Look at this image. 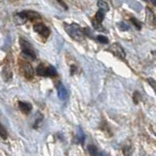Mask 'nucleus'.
<instances>
[{
    "mask_svg": "<svg viewBox=\"0 0 156 156\" xmlns=\"http://www.w3.org/2000/svg\"><path fill=\"white\" fill-rule=\"evenodd\" d=\"M67 33L71 36L72 38H74L76 40H81L84 37V32L82 30V28L77 26L75 23H71L69 26H65Z\"/></svg>",
    "mask_w": 156,
    "mask_h": 156,
    "instance_id": "1",
    "label": "nucleus"
},
{
    "mask_svg": "<svg viewBox=\"0 0 156 156\" xmlns=\"http://www.w3.org/2000/svg\"><path fill=\"white\" fill-rule=\"evenodd\" d=\"M20 44H22V50L24 55H27V57H30V59H35L36 54L34 50L30 46V44L27 42L26 40H20Z\"/></svg>",
    "mask_w": 156,
    "mask_h": 156,
    "instance_id": "2",
    "label": "nucleus"
},
{
    "mask_svg": "<svg viewBox=\"0 0 156 156\" xmlns=\"http://www.w3.org/2000/svg\"><path fill=\"white\" fill-rule=\"evenodd\" d=\"M57 91H58V96L60 98V100L67 101L68 98V91L64 84L59 83V85L57 86Z\"/></svg>",
    "mask_w": 156,
    "mask_h": 156,
    "instance_id": "3",
    "label": "nucleus"
},
{
    "mask_svg": "<svg viewBox=\"0 0 156 156\" xmlns=\"http://www.w3.org/2000/svg\"><path fill=\"white\" fill-rule=\"evenodd\" d=\"M33 28H34V30L36 32H38V33L42 35L43 37H48L49 34H50V30H49V28L47 27H45L44 24H42V23L34 24Z\"/></svg>",
    "mask_w": 156,
    "mask_h": 156,
    "instance_id": "4",
    "label": "nucleus"
},
{
    "mask_svg": "<svg viewBox=\"0 0 156 156\" xmlns=\"http://www.w3.org/2000/svg\"><path fill=\"white\" fill-rule=\"evenodd\" d=\"M109 50L111 51L114 55H116L117 57H119V58H121V59L125 58V52H124V50H123L122 47L118 43H114L112 46L110 47Z\"/></svg>",
    "mask_w": 156,
    "mask_h": 156,
    "instance_id": "5",
    "label": "nucleus"
},
{
    "mask_svg": "<svg viewBox=\"0 0 156 156\" xmlns=\"http://www.w3.org/2000/svg\"><path fill=\"white\" fill-rule=\"evenodd\" d=\"M23 72L27 79H31V78L33 77V69H32L31 65L28 63L23 64Z\"/></svg>",
    "mask_w": 156,
    "mask_h": 156,
    "instance_id": "6",
    "label": "nucleus"
},
{
    "mask_svg": "<svg viewBox=\"0 0 156 156\" xmlns=\"http://www.w3.org/2000/svg\"><path fill=\"white\" fill-rule=\"evenodd\" d=\"M19 108L20 109L22 110L23 113L26 114H28L30 112V110L32 108V106L30 104H28V102H26V101H19Z\"/></svg>",
    "mask_w": 156,
    "mask_h": 156,
    "instance_id": "7",
    "label": "nucleus"
},
{
    "mask_svg": "<svg viewBox=\"0 0 156 156\" xmlns=\"http://www.w3.org/2000/svg\"><path fill=\"white\" fill-rule=\"evenodd\" d=\"M87 149H88V152L90 154V156H101L100 151H98V149L97 148L96 145H89L88 147H87Z\"/></svg>",
    "mask_w": 156,
    "mask_h": 156,
    "instance_id": "8",
    "label": "nucleus"
},
{
    "mask_svg": "<svg viewBox=\"0 0 156 156\" xmlns=\"http://www.w3.org/2000/svg\"><path fill=\"white\" fill-rule=\"evenodd\" d=\"M26 15H27V20H35L40 19V16H39L37 13H35V12L26 11Z\"/></svg>",
    "mask_w": 156,
    "mask_h": 156,
    "instance_id": "9",
    "label": "nucleus"
},
{
    "mask_svg": "<svg viewBox=\"0 0 156 156\" xmlns=\"http://www.w3.org/2000/svg\"><path fill=\"white\" fill-rule=\"evenodd\" d=\"M77 139L81 145H83L85 142V133L83 132L81 127H78V131H77Z\"/></svg>",
    "mask_w": 156,
    "mask_h": 156,
    "instance_id": "10",
    "label": "nucleus"
},
{
    "mask_svg": "<svg viewBox=\"0 0 156 156\" xmlns=\"http://www.w3.org/2000/svg\"><path fill=\"white\" fill-rule=\"evenodd\" d=\"M46 71H47V67H45L44 64H39L37 67V69H36L37 74L40 76H44V77H46Z\"/></svg>",
    "mask_w": 156,
    "mask_h": 156,
    "instance_id": "11",
    "label": "nucleus"
},
{
    "mask_svg": "<svg viewBox=\"0 0 156 156\" xmlns=\"http://www.w3.org/2000/svg\"><path fill=\"white\" fill-rule=\"evenodd\" d=\"M55 76H57L56 68L53 67H48L46 71V77H55Z\"/></svg>",
    "mask_w": 156,
    "mask_h": 156,
    "instance_id": "12",
    "label": "nucleus"
},
{
    "mask_svg": "<svg viewBox=\"0 0 156 156\" xmlns=\"http://www.w3.org/2000/svg\"><path fill=\"white\" fill-rule=\"evenodd\" d=\"M98 6L100 7L101 10H104L105 12L109 10V7L108 5V3H106L105 1H104V0H98Z\"/></svg>",
    "mask_w": 156,
    "mask_h": 156,
    "instance_id": "13",
    "label": "nucleus"
},
{
    "mask_svg": "<svg viewBox=\"0 0 156 156\" xmlns=\"http://www.w3.org/2000/svg\"><path fill=\"white\" fill-rule=\"evenodd\" d=\"M105 11L101 10V9L100 11H98V13L96 14V17H95V19L98 20V22L101 23L102 20H104V19H105Z\"/></svg>",
    "mask_w": 156,
    "mask_h": 156,
    "instance_id": "14",
    "label": "nucleus"
},
{
    "mask_svg": "<svg viewBox=\"0 0 156 156\" xmlns=\"http://www.w3.org/2000/svg\"><path fill=\"white\" fill-rule=\"evenodd\" d=\"M92 23H93V27H95L97 30H102V31L105 30H104V27H101V23H100V22H98V20H97L96 19L93 20V22H92Z\"/></svg>",
    "mask_w": 156,
    "mask_h": 156,
    "instance_id": "15",
    "label": "nucleus"
},
{
    "mask_svg": "<svg viewBox=\"0 0 156 156\" xmlns=\"http://www.w3.org/2000/svg\"><path fill=\"white\" fill-rule=\"evenodd\" d=\"M118 27L120 28L121 30H129V26L128 24H127L126 23H124V22H120L118 23Z\"/></svg>",
    "mask_w": 156,
    "mask_h": 156,
    "instance_id": "16",
    "label": "nucleus"
},
{
    "mask_svg": "<svg viewBox=\"0 0 156 156\" xmlns=\"http://www.w3.org/2000/svg\"><path fill=\"white\" fill-rule=\"evenodd\" d=\"M97 39L98 42H101L102 44H108V39L105 37V36H102V35H98L97 36Z\"/></svg>",
    "mask_w": 156,
    "mask_h": 156,
    "instance_id": "17",
    "label": "nucleus"
},
{
    "mask_svg": "<svg viewBox=\"0 0 156 156\" xmlns=\"http://www.w3.org/2000/svg\"><path fill=\"white\" fill-rule=\"evenodd\" d=\"M0 131H1V138L3 139H6L7 137H8V133H7V131L5 130V128H4L3 125L0 126Z\"/></svg>",
    "mask_w": 156,
    "mask_h": 156,
    "instance_id": "18",
    "label": "nucleus"
},
{
    "mask_svg": "<svg viewBox=\"0 0 156 156\" xmlns=\"http://www.w3.org/2000/svg\"><path fill=\"white\" fill-rule=\"evenodd\" d=\"M123 153H124L126 156H130L131 153H132V148L130 146H125L123 147Z\"/></svg>",
    "mask_w": 156,
    "mask_h": 156,
    "instance_id": "19",
    "label": "nucleus"
},
{
    "mask_svg": "<svg viewBox=\"0 0 156 156\" xmlns=\"http://www.w3.org/2000/svg\"><path fill=\"white\" fill-rule=\"evenodd\" d=\"M131 22H132V23L135 24V26H136V27L138 28V30H141V27H142V23H139L138 20H136V19H134V18H133V19H131Z\"/></svg>",
    "mask_w": 156,
    "mask_h": 156,
    "instance_id": "20",
    "label": "nucleus"
},
{
    "mask_svg": "<svg viewBox=\"0 0 156 156\" xmlns=\"http://www.w3.org/2000/svg\"><path fill=\"white\" fill-rule=\"evenodd\" d=\"M101 156H108V154L105 153V152H101Z\"/></svg>",
    "mask_w": 156,
    "mask_h": 156,
    "instance_id": "21",
    "label": "nucleus"
},
{
    "mask_svg": "<svg viewBox=\"0 0 156 156\" xmlns=\"http://www.w3.org/2000/svg\"><path fill=\"white\" fill-rule=\"evenodd\" d=\"M150 1H151V3L153 4V5H155V6H156V0H150Z\"/></svg>",
    "mask_w": 156,
    "mask_h": 156,
    "instance_id": "22",
    "label": "nucleus"
},
{
    "mask_svg": "<svg viewBox=\"0 0 156 156\" xmlns=\"http://www.w3.org/2000/svg\"><path fill=\"white\" fill-rule=\"evenodd\" d=\"M154 22H155V23H156V17L154 18Z\"/></svg>",
    "mask_w": 156,
    "mask_h": 156,
    "instance_id": "23",
    "label": "nucleus"
},
{
    "mask_svg": "<svg viewBox=\"0 0 156 156\" xmlns=\"http://www.w3.org/2000/svg\"><path fill=\"white\" fill-rule=\"evenodd\" d=\"M145 1H146V0H145Z\"/></svg>",
    "mask_w": 156,
    "mask_h": 156,
    "instance_id": "24",
    "label": "nucleus"
}]
</instances>
